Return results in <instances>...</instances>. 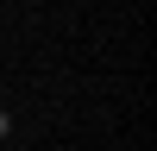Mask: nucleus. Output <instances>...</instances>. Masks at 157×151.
<instances>
[{
	"mask_svg": "<svg viewBox=\"0 0 157 151\" xmlns=\"http://www.w3.org/2000/svg\"><path fill=\"white\" fill-rule=\"evenodd\" d=\"M6 132H13V113H6V107H0V138H6Z\"/></svg>",
	"mask_w": 157,
	"mask_h": 151,
	"instance_id": "1",
	"label": "nucleus"
}]
</instances>
